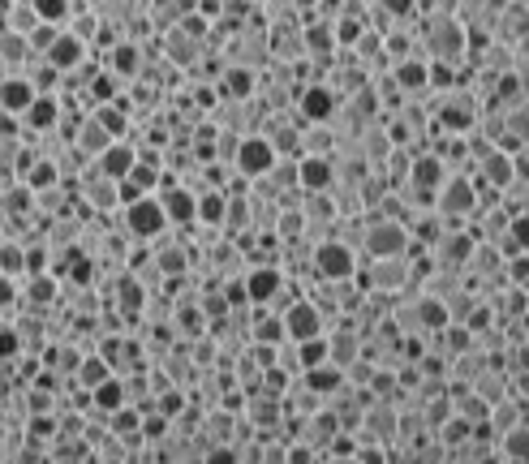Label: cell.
I'll return each instance as SVG.
<instances>
[{"label":"cell","instance_id":"1","mask_svg":"<svg viewBox=\"0 0 529 464\" xmlns=\"http://www.w3.org/2000/svg\"><path fill=\"white\" fill-rule=\"evenodd\" d=\"M422 43H426V61L435 65H461L469 56V31L456 18V5H426L422 9Z\"/></svg>","mask_w":529,"mask_h":464},{"label":"cell","instance_id":"2","mask_svg":"<svg viewBox=\"0 0 529 464\" xmlns=\"http://www.w3.org/2000/svg\"><path fill=\"white\" fill-rule=\"evenodd\" d=\"M310 263H314V275L327 284H349L357 275V254L349 241H319Z\"/></svg>","mask_w":529,"mask_h":464},{"label":"cell","instance_id":"3","mask_svg":"<svg viewBox=\"0 0 529 464\" xmlns=\"http://www.w3.org/2000/svg\"><path fill=\"white\" fill-rule=\"evenodd\" d=\"M362 250L370 254V263H383V258H400L409 250V232L400 220H375L362 228Z\"/></svg>","mask_w":529,"mask_h":464},{"label":"cell","instance_id":"4","mask_svg":"<svg viewBox=\"0 0 529 464\" xmlns=\"http://www.w3.org/2000/svg\"><path fill=\"white\" fill-rule=\"evenodd\" d=\"M478 207H482V202H478V185L469 181V177H461V172H456V177L443 185L439 198H435V211H439L448 224H461L465 215H474Z\"/></svg>","mask_w":529,"mask_h":464},{"label":"cell","instance_id":"5","mask_svg":"<svg viewBox=\"0 0 529 464\" xmlns=\"http://www.w3.org/2000/svg\"><path fill=\"white\" fill-rule=\"evenodd\" d=\"M276 164H280V151L271 147V138H263V134L241 138L237 172H241L246 181H263V177H271V172H276Z\"/></svg>","mask_w":529,"mask_h":464},{"label":"cell","instance_id":"6","mask_svg":"<svg viewBox=\"0 0 529 464\" xmlns=\"http://www.w3.org/2000/svg\"><path fill=\"white\" fill-rule=\"evenodd\" d=\"M164 228H168V211L160 207V198H142L125 207V232L134 241H155Z\"/></svg>","mask_w":529,"mask_h":464},{"label":"cell","instance_id":"7","mask_svg":"<svg viewBox=\"0 0 529 464\" xmlns=\"http://www.w3.org/2000/svg\"><path fill=\"white\" fill-rule=\"evenodd\" d=\"M280 318H284V331H289L293 344H306V340L327 336V331H323V314H319L314 301H293V306L284 310Z\"/></svg>","mask_w":529,"mask_h":464},{"label":"cell","instance_id":"8","mask_svg":"<svg viewBox=\"0 0 529 464\" xmlns=\"http://www.w3.org/2000/svg\"><path fill=\"white\" fill-rule=\"evenodd\" d=\"M160 207L168 211V224H177V228H190V224H198V194L194 190H185V185L177 181H164L160 185Z\"/></svg>","mask_w":529,"mask_h":464},{"label":"cell","instance_id":"9","mask_svg":"<svg viewBox=\"0 0 529 464\" xmlns=\"http://www.w3.org/2000/svg\"><path fill=\"white\" fill-rule=\"evenodd\" d=\"M87 56H91V48H87V43H82V39H74V35H61V39H56V48L44 56V61L56 69V74H61V78H74V69H82V65H87Z\"/></svg>","mask_w":529,"mask_h":464},{"label":"cell","instance_id":"10","mask_svg":"<svg viewBox=\"0 0 529 464\" xmlns=\"http://www.w3.org/2000/svg\"><path fill=\"white\" fill-rule=\"evenodd\" d=\"M0 104H5V116H18V121H22V116L39 104V86L26 78V74H13V78H5Z\"/></svg>","mask_w":529,"mask_h":464},{"label":"cell","instance_id":"11","mask_svg":"<svg viewBox=\"0 0 529 464\" xmlns=\"http://www.w3.org/2000/svg\"><path fill=\"white\" fill-rule=\"evenodd\" d=\"M478 172H482V185L504 190V185H512V177H517V159H512L508 151H499V147H486L478 155Z\"/></svg>","mask_w":529,"mask_h":464},{"label":"cell","instance_id":"12","mask_svg":"<svg viewBox=\"0 0 529 464\" xmlns=\"http://www.w3.org/2000/svg\"><path fill=\"white\" fill-rule=\"evenodd\" d=\"M138 168V151L130 147V142H117V147H108V155H99L95 159V172L99 177H108V181H130V172Z\"/></svg>","mask_w":529,"mask_h":464},{"label":"cell","instance_id":"13","mask_svg":"<svg viewBox=\"0 0 529 464\" xmlns=\"http://www.w3.org/2000/svg\"><path fill=\"white\" fill-rule=\"evenodd\" d=\"M392 82L400 86V91H409V95L431 91V61H426V56H409V61L392 65Z\"/></svg>","mask_w":529,"mask_h":464},{"label":"cell","instance_id":"14","mask_svg":"<svg viewBox=\"0 0 529 464\" xmlns=\"http://www.w3.org/2000/svg\"><path fill=\"white\" fill-rule=\"evenodd\" d=\"M297 177H302V190L323 194V190H332L336 168H332V159L327 155H302L297 159Z\"/></svg>","mask_w":529,"mask_h":464},{"label":"cell","instance_id":"15","mask_svg":"<svg viewBox=\"0 0 529 464\" xmlns=\"http://www.w3.org/2000/svg\"><path fill=\"white\" fill-rule=\"evenodd\" d=\"M297 104H302V116H306L310 125H323L327 116L336 112V91H332V86H323V82H314V86H306V91H302Z\"/></svg>","mask_w":529,"mask_h":464},{"label":"cell","instance_id":"16","mask_svg":"<svg viewBox=\"0 0 529 464\" xmlns=\"http://www.w3.org/2000/svg\"><path fill=\"white\" fill-rule=\"evenodd\" d=\"M22 121H26V129H31V134H52V129L65 121V104L56 95H39V104L26 112Z\"/></svg>","mask_w":529,"mask_h":464},{"label":"cell","instance_id":"17","mask_svg":"<svg viewBox=\"0 0 529 464\" xmlns=\"http://www.w3.org/2000/svg\"><path fill=\"white\" fill-rule=\"evenodd\" d=\"M104 69H108V74H117V78H125V82L142 78V48H138V43H117V48L104 56Z\"/></svg>","mask_w":529,"mask_h":464},{"label":"cell","instance_id":"18","mask_svg":"<svg viewBox=\"0 0 529 464\" xmlns=\"http://www.w3.org/2000/svg\"><path fill=\"white\" fill-rule=\"evenodd\" d=\"M280 288H284V275H280V267H271V263L254 267L246 275V297L250 301H271V297H280Z\"/></svg>","mask_w":529,"mask_h":464},{"label":"cell","instance_id":"19","mask_svg":"<svg viewBox=\"0 0 529 464\" xmlns=\"http://www.w3.org/2000/svg\"><path fill=\"white\" fill-rule=\"evenodd\" d=\"M74 147H78V155H91V159H99V155H108V147H117V138L108 134L99 121H82V129H78V138H74Z\"/></svg>","mask_w":529,"mask_h":464},{"label":"cell","instance_id":"20","mask_svg":"<svg viewBox=\"0 0 529 464\" xmlns=\"http://www.w3.org/2000/svg\"><path fill=\"white\" fill-rule=\"evenodd\" d=\"M474 99L469 95H452V99H443V108H439V125L443 129H456V134H465L469 125H474Z\"/></svg>","mask_w":529,"mask_h":464},{"label":"cell","instance_id":"21","mask_svg":"<svg viewBox=\"0 0 529 464\" xmlns=\"http://www.w3.org/2000/svg\"><path fill=\"white\" fill-rule=\"evenodd\" d=\"M39 26H44V22H39L35 5H26V0H9V5H5V35H26V39H31Z\"/></svg>","mask_w":529,"mask_h":464},{"label":"cell","instance_id":"22","mask_svg":"<svg viewBox=\"0 0 529 464\" xmlns=\"http://www.w3.org/2000/svg\"><path fill=\"white\" fill-rule=\"evenodd\" d=\"M413 318H418V331H448V327H452L448 301H439V297H418V306H413Z\"/></svg>","mask_w":529,"mask_h":464},{"label":"cell","instance_id":"23","mask_svg":"<svg viewBox=\"0 0 529 464\" xmlns=\"http://www.w3.org/2000/svg\"><path fill=\"white\" fill-rule=\"evenodd\" d=\"M306 447H327V443H336L340 439V417L336 413H327V409H319L306 422Z\"/></svg>","mask_w":529,"mask_h":464},{"label":"cell","instance_id":"24","mask_svg":"<svg viewBox=\"0 0 529 464\" xmlns=\"http://www.w3.org/2000/svg\"><path fill=\"white\" fill-rule=\"evenodd\" d=\"M39 207V198L31 185H22V181H9V190H5V215H9V224H18L22 215H31Z\"/></svg>","mask_w":529,"mask_h":464},{"label":"cell","instance_id":"25","mask_svg":"<svg viewBox=\"0 0 529 464\" xmlns=\"http://www.w3.org/2000/svg\"><path fill=\"white\" fill-rule=\"evenodd\" d=\"M82 194H87L91 207L108 211V207H117V202H121V185H117V181H108V177H99V172H91V181L82 185Z\"/></svg>","mask_w":529,"mask_h":464},{"label":"cell","instance_id":"26","mask_svg":"<svg viewBox=\"0 0 529 464\" xmlns=\"http://www.w3.org/2000/svg\"><path fill=\"white\" fill-rule=\"evenodd\" d=\"M319 366H332V344H327V336L297 344V370L310 374V370H319Z\"/></svg>","mask_w":529,"mask_h":464},{"label":"cell","instance_id":"27","mask_svg":"<svg viewBox=\"0 0 529 464\" xmlns=\"http://www.w3.org/2000/svg\"><path fill=\"white\" fill-rule=\"evenodd\" d=\"M224 215H228V194L224 190H203V194H198V220L211 224V228H224Z\"/></svg>","mask_w":529,"mask_h":464},{"label":"cell","instance_id":"28","mask_svg":"<svg viewBox=\"0 0 529 464\" xmlns=\"http://www.w3.org/2000/svg\"><path fill=\"white\" fill-rule=\"evenodd\" d=\"M370 284L383 288V293H396V288L405 284V267H400V258H383V263H370Z\"/></svg>","mask_w":529,"mask_h":464},{"label":"cell","instance_id":"29","mask_svg":"<svg viewBox=\"0 0 529 464\" xmlns=\"http://www.w3.org/2000/svg\"><path fill=\"white\" fill-rule=\"evenodd\" d=\"M125 404H130V391H125L121 379H108L104 387H95V409H99V413L112 417V413H121Z\"/></svg>","mask_w":529,"mask_h":464},{"label":"cell","instance_id":"30","mask_svg":"<svg viewBox=\"0 0 529 464\" xmlns=\"http://www.w3.org/2000/svg\"><path fill=\"white\" fill-rule=\"evenodd\" d=\"M499 31H504L508 39H517V48L529 43V5H504V22H499Z\"/></svg>","mask_w":529,"mask_h":464},{"label":"cell","instance_id":"31","mask_svg":"<svg viewBox=\"0 0 529 464\" xmlns=\"http://www.w3.org/2000/svg\"><path fill=\"white\" fill-rule=\"evenodd\" d=\"M74 379L82 383V387H104L108 379H117V374H112V366H108V361L104 357H82V366H78V374H74Z\"/></svg>","mask_w":529,"mask_h":464},{"label":"cell","instance_id":"32","mask_svg":"<svg viewBox=\"0 0 529 464\" xmlns=\"http://www.w3.org/2000/svg\"><path fill=\"white\" fill-rule=\"evenodd\" d=\"M306 387L314 391V396L340 391V387H345V370H340V366H319V370H310V374H306Z\"/></svg>","mask_w":529,"mask_h":464},{"label":"cell","instance_id":"33","mask_svg":"<svg viewBox=\"0 0 529 464\" xmlns=\"http://www.w3.org/2000/svg\"><path fill=\"white\" fill-rule=\"evenodd\" d=\"M91 99H95V108H104V104H121V78L117 74H95L91 78Z\"/></svg>","mask_w":529,"mask_h":464},{"label":"cell","instance_id":"34","mask_svg":"<svg viewBox=\"0 0 529 464\" xmlns=\"http://www.w3.org/2000/svg\"><path fill=\"white\" fill-rule=\"evenodd\" d=\"M284 340H289V331H284V318L280 314H267V318H259V323H254V344L276 348Z\"/></svg>","mask_w":529,"mask_h":464},{"label":"cell","instance_id":"35","mask_svg":"<svg viewBox=\"0 0 529 464\" xmlns=\"http://www.w3.org/2000/svg\"><path fill=\"white\" fill-rule=\"evenodd\" d=\"M35 13H39V22H44V26H61V31H65V22H74L78 5H61V0H35Z\"/></svg>","mask_w":529,"mask_h":464},{"label":"cell","instance_id":"36","mask_svg":"<svg viewBox=\"0 0 529 464\" xmlns=\"http://www.w3.org/2000/svg\"><path fill=\"white\" fill-rule=\"evenodd\" d=\"M91 121L104 125L117 142H125V129H130V121H125V108H121V104H104V108H95V112H91Z\"/></svg>","mask_w":529,"mask_h":464},{"label":"cell","instance_id":"37","mask_svg":"<svg viewBox=\"0 0 529 464\" xmlns=\"http://www.w3.org/2000/svg\"><path fill=\"white\" fill-rule=\"evenodd\" d=\"M327 344H332V366H340V370L357 366V336H353V331H340V336H327Z\"/></svg>","mask_w":529,"mask_h":464},{"label":"cell","instance_id":"38","mask_svg":"<svg viewBox=\"0 0 529 464\" xmlns=\"http://www.w3.org/2000/svg\"><path fill=\"white\" fill-rule=\"evenodd\" d=\"M504 250H512V254H529V211H525V215H512L508 237H504Z\"/></svg>","mask_w":529,"mask_h":464},{"label":"cell","instance_id":"39","mask_svg":"<svg viewBox=\"0 0 529 464\" xmlns=\"http://www.w3.org/2000/svg\"><path fill=\"white\" fill-rule=\"evenodd\" d=\"M504 456L512 464H529V426H517L504 434Z\"/></svg>","mask_w":529,"mask_h":464},{"label":"cell","instance_id":"40","mask_svg":"<svg viewBox=\"0 0 529 464\" xmlns=\"http://www.w3.org/2000/svg\"><path fill=\"white\" fill-rule=\"evenodd\" d=\"M5 275L9 280L26 275V245L22 241H5Z\"/></svg>","mask_w":529,"mask_h":464},{"label":"cell","instance_id":"41","mask_svg":"<svg viewBox=\"0 0 529 464\" xmlns=\"http://www.w3.org/2000/svg\"><path fill=\"white\" fill-rule=\"evenodd\" d=\"M302 224H306V215L297 211V207H284L276 215V232H280V237H297V232H302Z\"/></svg>","mask_w":529,"mask_h":464},{"label":"cell","instance_id":"42","mask_svg":"<svg viewBox=\"0 0 529 464\" xmlns=\"http://www.w3.org/2000/svg\"><path fill=\"white\" fill-rule=\"evenodd\" d=\"M370 430H375V439H392V434H396V413L392 409H370Z\"/></svg>","mask_w":529,"mask_h":464},{"label":"cell","instance_id":"43","mask_svg":"<svg viewBox=\"0 0 529 464\" xmlns=\"http://www.w3.org/2000/svg\"><path fill=\"white\" fill-rule=\"evenodd\" d=\"M224 86H228V95H237V99H250V95H254V74H241V69H228Z\"/></svg>","mask_w":529,"mask_h":464},{"label":"cell","instance_id":"44","mask_svg":"<svg viewBox=\"0 0 529 464\" xmlns=\"http://www.w3.org/2000/svg\"><path fill=\"white\" fill-rule=\"evenodd\" d=\"M241 224H250V207H246V198H228L224 228H228V232H241Z\"/></svg>","mask_w":529,"mask_h":464},{"label":"cell","instance_id":"45","mask_svg":"<svg viewBox=\"0 0 529 464\" xmlns=\"http://www.w3.org/2000/svg\"><path fill=\"white\" fill-rule=\"evenodd\" d=\"M65 263H69V280H74V284H91V258H87V254H74V250H69Z\"/></svg>","mask_w":529,"mask_h":464},{"label":"cell","instance_id":"46","mask_svg":"<svg viewBox=\"0 0 529 464\" xmlns=\"http://www.w3.org/2000/svg\"><path fill=\"white\" fill-rule=\"evenodd\" d=\"M478 310V301H474V293H456V297H448V314L456 318V323L465 327V318Z\"/></svg>","mask_w":529,"mask_h":464},{"label":"cell","instance_id":"47","mask_svg":"<svg viewBox=\"0 0 529 464\" xmlns=\"http://www.w3.org/2000/svg\"><path fill=\"white\" fill-rule=\"evenodd\" d=\"M366 147H370V159H383L392 151V142H388V134H383V125H370L366 129Z\"/></svg>","mask_w":529,"mask_h":464},{"label":"cell","instance_id":"48","mask_svg":"<svg viewBox=\"0 0 529 464\" xmlns=\"http://www.w3.org/2000/svg\"><path fill=\"white\" fill-rule=\"evenodd\" d=\"M142 301H147V293H142L134 280H125V288H121V310H125V314H138Z\"/></svg>","mask_w":529,"mask_h":464},{"label":"cell","instance_id":"49","mask_svg":"<svg viewBox=\"0 0 529 464\" xmlns=\"http://www.w3.org/2000/svg\"><path fill=\"white\" fill-rule=\"evenodd\" d=\"M469 267H474V271H495L499 267V250H495V245H478L474 258H469Z\"/></svg>","mask_w":529,"mask_h":464},{"label":"cell","instance_id":"50","mask_svg":"<svg viewBox=\"0 0 529 464\" xmlns=\"http://www.w3.org/2000/svg\"><path fill=\"white\" fill-rule=\"evenodd\" d=\"M443 344H448V353H465V348H469V327H461V323L448 327V336H443Z\"/></svg>","mask_w":529,"mask_h":464},{"label":"cell","instance_id":"51","mask_svg":"<svg viewBox=\"0 0 529 464\" xmlns=\"http://www.w3.org/2000/svg\"><path fill=\"white\" fill-rule=\"evenodd\" d=\"M508 280H512V284L529 280V254H512V258H508Z\"/></svg>","mask_w":529,"mask_h":464},{"label":"cell","instance_id":"52","mask_svg":"<svg viewBox=\"0 0 529 464\" xmlns=\"http://www.w3.org/2000/svg\"><path fill=\"white\" fill-rule=\"evenodd\" d=\"M452 82H456V69L431 61V91H439V86H452Z\"/></svg>","mask_w":529,"mask_h":464},{"label":"cell","instance_id":"53","mask_svg":"<svg viewBox=\"0 0 529 464\" xmlns=\"http://www.w3.org/2000/svg\"><path fill=\"white\" fill-rule=\"evenodd\" d=\"M160 271H185V250H181V245L160 254Z\"/></svg>","mask_w":529,"mask_h":464},{"label":"cell","instance_id":"54","mask_svg":"<svg viewBox=\"0 0 529 464\" xmlns=\"http://www.w3.org/2000/svg\"><path fill=\"white\" fill-rule=\"evenodd\" d=\"M52 275H39V280H31V301H52Z\"/></svg>","mask_w":529,"mask_h":464},{"label":"cell","instance_id":"55","mask_svg":"<svg viewBox=\"0 0 529 464\" xmlns=\"http://www.w3.org/2000/svg\"><path fill=\"white\" fill-rule=\"evenodd\" d=\"M465 434H469V422H465V417H456V422L443 426V439H448V443H465Z\"/></svg>","mask_w":529,"mask_h":464},{"label":"cell","instance_id":"56","mask_svg":"<svg viewBox=\"0 0 529 464\" xmlns=\"http://www.w3.org/2000/svg\"><path fill=\"white\" fill-rule=\"evenodd\" d=\"M254 417H259V422H276V417H280V404H271V400H263V404H254V409H250Z\"/></svg>","mask_w":529,"mask_h":464},{"label":"cell","instance_id":"57","mask_svg":"<svg viewBox=\"0 0 529 464\" xmlns=\"http://www.w3.org/2000/svg\"><path fill=\"white\" fill-rule=\"evenodd\" d=\"M228 306H233V301H220V297H207V301H203V314H216V318H220V314H224Z\"/></svg>","mask_w":529,"mask_h":464},{"label":"cell","instance_id":"58","mask_svg":"<svg viewBox=\"0 0 529 464\" xmlns=\"http://www.w3.org/2000/svg\"><path fill=\"white\" fill-rule=\"evenodd\" d=\"M164 417H151V422H147V439H160V434H164Z\"/></svg>","mask_w":529,"mask_h":464},{"label":"cell","instance_id":"59","mask_svg":"<svg viewBox=\"0 0 529 464\" xmlns=\"http://www.w3.org/2000/svg\"><path fill=\"white\" fill-rule=\"evenodd\" d=\"M207 464H237V456H233V452H211Z\"/></svg>","mask_w":529,"mask_h":464},{"label":"cell","instance_id":"60","mask_svg":"<svg viewBox=\"0 0 529 464\" xmlns=\"http://www.w3.org/2000/svg\"><path fill=\"white\" fill-rule=\"evenodd\" d=\"M422 374H443V361L439 357H426L422 361Z\"/></svg>","mask_w":529,"mask_h":464},{"label":"cell","instance_id":"61","mask_svg":"<svg viewBox=\"0 0 529 464\" xmlns=\"http://www.w3.org/2000/svg\"><path fill=\"white\" fill-rule=\"evenodd\" d=\"M327 464H362L357 456H336V460H327Z\"/></svg>","mask_w":529,"mask_h":464}]
</instances>
